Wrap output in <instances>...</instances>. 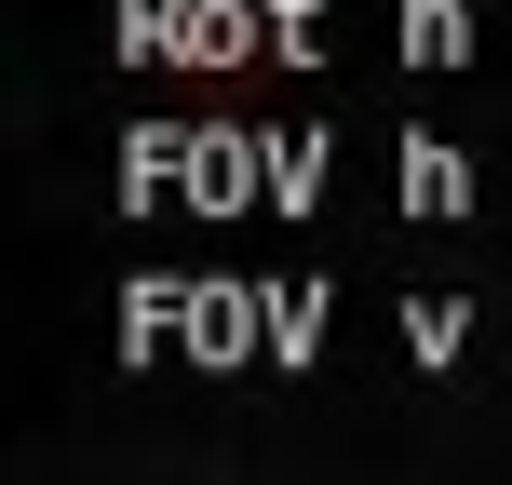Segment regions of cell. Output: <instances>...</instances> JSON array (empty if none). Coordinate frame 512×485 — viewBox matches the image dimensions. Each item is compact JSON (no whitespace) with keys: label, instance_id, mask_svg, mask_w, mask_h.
I'll return each mask as SVG.
<instances>
[{"label":"cell","instance_id":"1","mask_svg":"<svg viewBox=\"0 0 512 485\" xmlns=\"http://www.w3.org/2000/svg\"><path fill=\"white\" fill-rule=\"evenodd\" d=\"M405 203H418V216H459V203H472V189H459V149L405 135Z\"/></svg>","mask_w":512,"mask_h":485}]
</instances>
